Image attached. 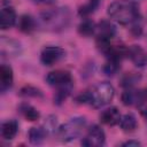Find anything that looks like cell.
Here are the masks:
<instances>
[{
	"label": "cell",
	"instance_id": "83f0119b",
	"mask_svg": "<svg viewBox=\"0 0 147 147\" xmlns=\"http://www.w3.org/2000/svg\"><path fill=\"white\" fill-rule=\"evenodd\" d=\"M31 1H33V2H36V3H42V2H49V1H52V0H31Z\"/></svg>",
	"mask_w": 147,
	"mask_h": 147
},
{
	"label": "cell",
	"instance_id": "277c9868",
	"mask_svg": "<svg viewBox=\"0 0 147 147\" xmlns=\"http://www.w3.org/2000/svg\"><path fill=\"white\" fill-rule=\"evenodd\" d=\"M86 127V119L84 117H74L57 129L59 138L64 141H71L77 139Z\"/></svg>",
	"mask_w": 147,
	"mask_h": 147
},
{
	"label": "cell",
	"instance_id": "2e32d148",
	"mask_svg": "<svg viewBox=\"0 0 147 147\" xmlns=\"http://www.w3.org/2000/svg\"><path fill=\"white\" fill-rule=\"evenodd\" d=\"M46 134H47V131L44 126H33L28 132L29 141L32 145H40L45 140Z\"/></svg>",
	"mask_w": 147,
	"mask_h": 147
},
{
	"label": "cell",
	"instance_id": "7402d4cb",
	"mask_svg": "<svg viewBox=\"0 0 147 147\" xmlns=\"http://www.w3.org/2000/svg\"><path fill=\"white\" fill-rule=\"evenodd\" d=\"M95 29H96V26H95V23H94L93 21H91V20H85V21H83V22L79 24V26H78V32H79V34H82V36H84V37H90V36H92V34L94 33Z\"/></svg>",
	"mask_w": 147,
	"mask_h": 147
},
{
	"label": "cell",
	"instance_id": "44dd1931",
	"mask_svg": "<svg viewBox=\"0 0 147 147\" xmlns=\"http://www.w3.org/2000/svg\"><path fill=\"white\" fill-rule=\"evenodd\" d=\"M98 28H99V33H98L99 36H103L109 39H113L114 36L116 34V28L109 21H102Z\"/></svg>",
	"mask_w": 147,
	"mask_h": 147
},
{
	"label": "cell",
	"instance_id": "9c48e42d",
	"mask_svg": "<svg viewBox=\"0 0 147 147\" xmlns=\"http://www.w3.org/2000/svg\"><path fill=\"white\" fill-rule=\"evenodd\" d=\"M121 117H122L121 113L116 107H110V108L105 109L103 111H101V114L99 116L100 122L102 124L109 125V126H114V125L118 124Z\"/></svg>",
	"mask_w": 147,
	"mask_h": 147
},
{
	"label": "cell",
	"instance_id": "d4e9b609",
	"mask_svg": "<svg viewBox=\"0 0 147 147\" xmlns=\"http://www.w3.org/2000/svg\"><path fill=\"white\" fill-rule=\"evenodd\" d=\"M140 79V76L136 75L134 72H130L124 75V77L122 78V86L124 87H131L133 84H136L138 80Z\"/></svg>",
	"mask_w": 147,
	"mask_h": 147
},
{
	"label": "cell",
	"instance_id": "8992f818",
	"mask_svg": "<svg viewBox=\"0 0 147 147\" xmlns=\"http://www.w3.org/2000/svg\"><path fill=\"white\" fill-rule=\"evenodd\" d=\"M65 55V51L59 46H47L40 53V62L44 65L51 67L57 63Z\"/></svg>",
	"mask_w": 147,
	"mask_h": 147
},
{
	"label": "cell",
	"instance_id": "ffe728a7",
	"mask_svg": "<svg viewBox=\"0 0 147 147\" xmlns=\"http://www.w3.org/2000/svg\"><path fill=\"white\" fill-rule=\"evenodd\" d=\"M99 6H100V0H88L86 3L79 7L78 14L82 17H87L91 14H93L98 9Z\"/></svg>",
	"mask_w": 147,
	"mask_h": 147
},
{
	"label": "cell",
	"instance_id": "603a6c76",
	"mask_svg": "<svg viewBox=\"0 0 147 147\" xmlns=\"http://www.w3.org/2000/svg\"><path fill=\"white\" fill-rule=\"evenodd\" d=\"M20 95L25 96V98H30V96H32V98H44V94H42L41 90H39L34 86H30V85L22 87L21 91H20Z\"/></svg>",
	"mask_w": 147,
	"mask_h": 147
},
{
	"label": "cell",
	"instance_id": "3957f363",
	"mask_svg": "<svg viewBox=\"0 0 147 147\" xmlns=\"http://www.w3.org/2000/svg\"><path fill=\"white\" fill-rule=\"evenodd\" d=\"M41 22L42 24L51 30L57 31L64 29L70 21V11L68 8H54L41 13Z\"/></svg>",
	"mask_w": 147,
	"mask_h": 147
},
{
	"label": "cell",
	"instance_id": "7c38bea8",
	"mask_svg": "<svg viewBox=\"0 0 147 147\" xmlns=\"http://www.w3.org/2000/svg\"><path fill=\"white\" fill-rule=\"evenodd\" d=\"M144 95L140 91L129 87V90L122 93V102L125 106H138L142 101Z\"/></svg>",
	"mask_w": 147,
	"mask_h": 147
},
{
	"label": "cell",
	"instance_id": "ba28073f",
	"mask_svg": "<svg viewBox=\"0 0 147 147\" xmlns=\"http://www.w3.org/2000/svg\"><path fill=\"white\" fill-rule=\"evenodd\" d=\"M126 55L130 57L132 63L138 68L147 65V52L139 45H132L127 48Z\"/></svg>",
	"mask_w": 147,
	"mask_h": 147
},
{
	"label": "cell",
	"instance_id": "5b68a950",
	"mask_svg": "<svg viewBox=\"0 0 147 147\" xmlns=\"http://www.w3.org/2000/svg\"><path fill=\"white\" fill-rule=\"evenodd\" d=\"M105 142H106V134L103 130L96 124L92 125L88 129L86 136L82 140V145L86 147H100L103 146Z\"/></svg>",
	"mask_w": 147,
	"mask_h": 147
},
{
	"label": "cell",
	"instance_id": "484cf974",
	"mask_svg": "<svg viewBox=\"0 0 147 147\" xmlns=\"http://www.w3.org/2000/svg\"><path fill=\"white\" fill-rule=\"evenodd\" d=\"M44 127L46 129V131H47V132L55 131V130L57 129V118H56V116H54V115L48 116V117H47V119L45 121Z\"/></svg>",
	"mask_w": 147,
	"mask_h": 147
},
{
	"label": "cell",
	"instance_id": "6da1fadb",
	"mask_svg": "<svg viewBox=\"0 0 147 147\" xmlns=\"http://www.w3.org/2000/svg\"><path fill=\"white\" fill-rule=\"evenodd\" d=\"M115 95L114 86L108 82H101L91 87L90 90L84 91L77 96L79 103L90 105L94 108H100L109 103Z\"/></svg>",
	"mask_w": 147,
	"mask_h": 147
},
{
	"label": "cell",
	"instance_id": "f546056e",
	"mask_svg": "<svg viewBox=\"0 0 147 147\" xmlns=\"http://www.w3.org/2000/svg\"><path fill=\"white\" fill-rule=\"evenodd\" d=\"M146 98H147V90H146Z\"/></svg>",
	"mask_w": 147,
	"mask_h": 147
},
{
	"label": "cell",
	"instance_id": "30bf717a",
	"mask_svg": "<svg viewBox=\"0 0 147 147\" xmlns=\"http://www.w3.org/2000/svg\"><path fill=\"white\" fill-rule=\"evenodd\" d=\"M16 23V11L11 6H6L1 9L0 26L2 30H7L14 26Z\"/></svg>",
	"mask_w": 147,
	"mask_h": 147
},
{
	"label": "cell",
	"instance_id": "8fae6325",
	"mask_svg": "<svg viewBox=\"0 0 147 147\" xmlns=\"http://www.w3.org/2000/svg\"><path fill=\"white\" fill-rule=\"evenodd\" d=\"M14 75L13 69L8 64H2L0 67V91L5 93L7 90H9L13 85Z\"/></svg>",
	"mask_w": 147,
	"mask_h": 147
},
{
	"label": "cell",
	"instance_id": "f1b7e54d",
	"mask_svg": "<svg viewBox=\"0 0 147 147\" xmlns=\"http://www.w3.org/2000/svg\"><path fill=\"white\" fill-rule=\"evenodd\" d=\"M141 114L147 118V109H142V110H141Z\"/></svg>",
	"mask_w": 147,
	"mask_h": 147
},
{
	"label": "cell",
	"instance_id": "5bb4252c",
	"mask_svg": "<svg viewBox=\"0 0 147 147\" xmlns=\"http://www.w3.org/2000/svg\"><path fill=\"white\" fill-rule=\"evenodd\" d=\"M18 132V123L15 119H8L1 124V137L5 140H11Z\"/></svg>",
	"mask_w": 147,
	"mask_h": 147
},
{
	"label": "cell",
	"instance_id": "4316f807",
	"mask_svg": "<svg viewBox=\"0 0 147 147\" xmlns=\"http://www.w3.org/2000/svg\"><path fill=\"white\" fill-rule=\"evenodd\" d=\"M141 144L139 141H137V140H129V141H125V142L122 144V146H129V147H138Z\"/></svg>",
	"mask_w": 147,
	"mask_h": 147
},
{
	"label": "cell",
	"instance_id": "d6986e66",
	"mask_svg": "<svg viewBox=\"0 0 147 147\" xmlns=\"http://www.w3.org/2000/svg\"><path fill=\"white\" fill-rule=\"evenodd\" d=\"M18 29L24 33H31L36 29V21L30 15H22L18 20Z\"/></svg>",
	"mask_w": 147,
	"mask_h": 147
},
{
	"label": "cell",
	"instance_id": "9a60e30c",
	"mask_svg": "<svg viewBox=\"0 0 147 147\" xmlns=\"http://www.w3.org/2000/svg\"><path fill=\"white\" fill-rule=\"evenodd\" d=\"M18 111L20 114L29 122H34V121H38L40 118V113L33 107L31 106L30 103H26V102H22L20 106H18Z\"/></svg>",
	"mask_w": 147,
	"mask_h": 147
},
{
	"label": "cell",
	"instance_id": "ac0fdd59",
	"mask_svg": "<svg viewBox=\"0 0 147 147\" xmlns=\"http://www.w3.org/2000/svg\"><path fill=\"white\" fill-rule=\"evenodd\" d=\"M72 88H74V83L56 87V92L54 94V103L55 105H61L70 95Z\"/></svg>",
	"mask_w": 147,
	"mask_h": 147
},
{
	"label": "cell",
	"instance_id": "4fadbf2b",
	"mask_svg": "<svg viewBox=\"0 0 147 147\" xmlns=\"http://www.w3.org/2000/svg\"><path fill=\"white\" fill-rule=\"evenodd\" d=\"M21 51H22L21 45L16 40L7 39L5 37L1 39V53L3 55L6 54L9 56H15V55H18Z\"/></svg>",
	"mask_w": 147,
	"mask_h": 147
},
{
	"label": "cell",
	"instance_id": "cb8c5ba5",
	"mask_svg": "<svg viewBox=\"0 0 147 147\" xmlns=\"http://www.w3.org/2000/svg\"><path fill=\"white\" fill-rule=\"evenodd\" d=\"M121 67V61H116V60H108L107 63L103 67V72L108 76H113L117 72V70Z\"/></svg>",
	"mask_w": 147,
	"mask_h": 147
},
{
	"label": "cell",
	"instance_id": "7a4b0ae2",
	"mask_svg": "<svg viewBox=\"0 0 147 147\" xmlns=\"http://www.w3.org/2000/svg\"><path fill=\"white\" fill-rule=\"evenodd\" d=\"M108 15L119 24H132L140 18L139 7L131 1H114L108 6Z\"/></svg>",
	"mask_w": 147,
	"mask_h": 147
},
{
	"label": "cell",
	"instance_id": "52a82bcc",
	"mask_svg": "<svg viewBox=\"0 0 147 147\" xmlns=\"http://www.w3.org/2000/svg\"><path fill=\"white\" fill-rule=\"evenodd\" d=\"M46 82L51 86H54V87H59V86L74 83L71 74L67 70H55V71L49 72L46 76Z\"/></svg>",
	"mask_w": 147,
	"mask_h": 147
},
{
	"label": "cell",
	"instance_id": "e0dca14e",
	"mask_svg": "<svg viewBox=\"0 0 147 147\" xmlns=\"http://www.w3.org/2000/svg\"><path fill=\"white\" fill-rule=\"evenodd\" d=\"M119 126L124 132H133L137 127H138V121L136 118V116L131 113L125 114L121 117L119 119Z\"/></svg>",
	"mask_w": 147,
	"mask_h": 147
}]
</instances>
